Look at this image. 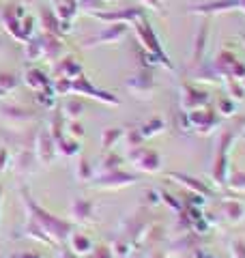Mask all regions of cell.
I'll return each instance as SVG.
<instances>
[{
	"label": "cell",
	"mask_w": 245,
	"mask_h": 258,
	"mask_svg": "<svg viewBox=\"0 0 245 258\" xmlns=\"http://www.w3.org/2000/svg\"><path fill=\"white\" fill-rule=\"evenodd\" d=\"M22 198H24V205L28 207V222L37 224L39 228L52 239V243H54V245H60L63 241H67V239L71 237V230H73L71 222L60 220V217L52 215L50 211L41 209V207L35 203V200L30 198L28 189H24V187H22Z\"/></svg>",
	"instance_id": "obj_1"
},
{
	"label": "cell",
	"mask_w": 245,
	"mask_h": 258,
	"mask_svg": "<svg viewBox=\"0 0 245 258\" xmlns=\"http://www.w3.org/2000/svg\"><path fill=\"white\" fill-rule=\"evenodd\" d=\"M132 28L136 32V39H138V43H140L142 50L149 56H153V60L157 64H163L168 71H174L172 60H170V56L166 54V50H163L157 32H155V28L151 26V22L146 20V15H144V18H140V20H136L132 24Z\"/></svg>",
	"instance_id": "obj_2"
},
{
	"label": "cell",
	"mask_w": 245,
	"mask_h": 258,
	"mask_svg": "<svg viewBox=\"0 0 245 258\" xmlns=\"http://www.w3.org/2000/svg\"><path fill=\"white\" fill-rule=\"evenodd\" d=\"M24 15H26V9H24V5H18V3H9L0 9V24H3V28L20 43L28 41V37L24 35V28H22Z\"/></svg>",
	"instance_id": "obj_3"
},
{
	"label": "cell",
	"mask_w": 245,
	"mask_h": 258,
	"mask_svg": "<svg viewBox=\"0 0 245 258\" xmlns=\"http://www.w3.org/2000/svg\"><path fill=\"white\" fill-rule=\"evenodd\" d=\"M230 11L245 13V0H207V3L187 5V13L202 15V18H213V15H222Z\"/></svg>",
	"instance_id": "obj_4"
},
{
	"label": "cell",
	"mask_w": 245,
	"mask_h": 258,
	"mask_svg": "<svg viewBox=\"0 0 245 258\" xmlns=\"http://www.w3.org/2000/svg\"><path fill=\"white\" fill-rule=\"evenodd\" d=\"M88 15L103 24H127V26H132L136 20L144 18L146 9L144 7H120V9H103V11H95Z\"/></svg>",
	"instance_id": "obj_5"
},
{
	"label": "cell",
	"mask_w": 245,
	"mask_h": 258,
	"mask_svg": "<svg viewBox=\"0 0 245 258\" xmlns=\"http://www.w3.org/2000/svg\"><path fill=\"white\" fill-rule=\"evenodd\" d=\"M125 86L138 99H151L155 88H157V82H155V78H153L151 67H140L134 76H129L125 80Z\"/></svg>",
	"instance_id": "obj_6"
},
{
	"label": "cell",
	"mask_w": 245,
	"mask_h": 258,
	"mask_svg": "<svg viewBox=\"0 0 245 258\" xmlns=\"http://www.w3.org/2000/svg\"><path fill=\"white\" fill-rule=\"evenodd\" d=\"M84 95V97H91V99H97L101 103H108V106H118L120 99L116 95H112L110 91H103V88H97L93 86V82L88 80L84 74L78 76L76 80H71V95Z\"/></svg>",
	"instance_id": "obj_7"
},
{
	"label": "cell",
	"mask_w": 245,
	"mask_h": 258,
	"mask_svg": "<svg viewBox=\"0 0 245 258\" xmlns=\"http://www.w3.org/2000/svg\"><path fill=\"white\" fill-rule=\"evenodd\" d=\"M93 187L97 189H118V187H127V185H134L138 181V174H129L120 168H114L108 172H99L93 174Z\"/></svg>",
	"instance_id": "obj_8"
},
{
	"label": "cell",
	"mask_w": 245,
	"mask_h": 258,
	"mask_svg": "<svg viewBox=\"0 0 245 258\" xmlns=\"http://www.w3.org/2000/svg\"><path fill=\"white\" fill-rule=\"evenodd\" d=\"M129 35L127 24H105V26L97 32V35L88 37L82 41V47H93V45H108V43H118Z\"/></svg>",
	"instance_id": "obj_9"
},
{
	"label": "cell",
	"mask_w": 245,
	"mask_h": 258,
	"mask_svg": "<svg viewBox=\"0 0 245 258\" xmlns=\"http://www.w3.org/2000/svg\"><path fill=\"white\" fill-rule=\"evenodd\" d=\"M232 140H234L232 129H226V132L219 136V149H217V155H215L213 172H211L219 185H226V181H228V147H230Z\"/></svg>",
	"instance_id": "obj_10"
},
{
	"label": "cell",
	"mask_w": 245,
	"mask_h": 258,
	"mask_svg": "<svg viewBox=\"0 0 245 258\" xmlns=\"http://www.w3.org/2000/svg\"><path fill=\"white\" fill-rule=\"evenodd\" d=\"M129 159H132V164L138 168V170L149 172V174L159 172V168H161V157H159V153L146 149V147H142V144H140V147L129 149Z\"/></svg>",
	"instance_id": "obj_11"
},
{
	"label": "cell",
	"mask_w": 245,
	"mask_h": 258,
	"mask_svg": "<svg viewBox=\"0 0 245 258\" xmlns=\"http://www.w3.org/2000/svg\"><path fill=\"white\" fill-rule=\"evenodd\" d=\"M211 101V97L207 91L194 86V84H183L181 86V108L185 112L196 110V108H207Z\"/></svg>",
	"instance_id": "obj_12"
},
{
	"label": "cell",
	"mask_w": 245,
	"mask_h": 258,
	"mask_svg": "<svg viewBox=\"0 0 245 258\" xmlns=\"http://www.w3.org/2000/svg\"><path fill=\"white\" fill-rule=\"evenodd\" d=\"M187 123H190V127H194L196 132H200L204 136L217 125V114L209 108H196V110L187 112Z\"/></svg>",
	"instance_id": "obj_13"
},
{
	"label": "cell",
	"mask_w": 245,
	"mask_h": 258,
	"mask_svg": "<svg viewBox=\"0 0 245 258\" xmlns=\"http://www.w3.org/2000/svg\"><path fill=\"white\" fill-rule=\"evenodd\" d=\"M209 24L211 18H204L202 24L196 30V37H194V47H192V58H190V67L192 69H198L200 64L204 62V50H207V39H209Z\"/></svg>",
	"instance_id": "obj_14"
},
{
	"label": "cell",
	"mask_w": 245,
	"mask_h": 258,
	"mask_svg": "<svg viewBox=\"0 0 245 258\" xmlns=\"http://www.w3.org/2000/svg\"><path fill=\"white\" fill-rule=\"evenodd\" d=\"M41 47H43V58L47 62H58L65 54V41L58 35H50V32H39Z\"/></svg>",
	"instance_id": "obj_15"
},
{
	"label": "cell",
	"mask_w": 245,
	"mask_h": 258,
	"mask_svg": "<svg viewBox=\"0 0 245 258\" xmlns=\"http://www.w3.org/2000/svg\"><path fill=\"white\" fill-rule=\"evenodd\" d=\"M37 157L43 161L45 166H50L56 157V140L52 138L50 132H41L37 138Z\"/></svg>",
	"instance_id": "obj_16"
},
{
	"label": "cell",
	"mask_w": 245,
	"mask_h": 258,
	"mask_svg": "<svg viewBox=\"0 0 245 258\" xmlns=\"http://www.w3.org/2000/svg\"><path fill=\"white\" fill-rule=\"evenodd\" d=\"M24 84H26L30 91H43V88L47 86H52V78L45 74L43 69H39V67H30L26 71V76H24Z\"/></svg>",
	"instance_id": "obj_17"
},
{
	"label": "cell",
	"mask_w": 245,
	"mask_h": 258,
	"mask_svg": "<svg viewBox=\"0 0 245 258\" xmlns=\"http://www.w3.org/2000/svg\"><path fill=\"white\" fill-rule=\"evenodd\" d=\"M82 74H84V71H82V64L73 58V56H63V58L56 62V78L76 80Z\"/></svg>",
	"instance_id": "obj_18"
},
{
	"label": "cell",
	"mask_w": 245,
	"mask_h": 258,
	"mask_svg": "<svg viewBox=\"0 0 245 258\" xmlns=\"http://www.w3.org/2000/svg\"><path fill=\"white\" fill-rule=\"evenodd\" d=\"M39 18H41V28H43V32H50V35L63 37L60 20H58V15L54 13V7H41Z\"/></svg>",
	"instance_id": "obj_19"
},
{
	"label": "cell",
	"mask_w": 245,
	"mask_h": 258,
	"mask_svg": "<svg viewBox=\"0 0 245 258\" xmlns=\"http://www.w3.org/2000/svg\"><path fill=\"white\" fill-rule=\"evenodd\" d=\"M168 179H174L178 185H183V187H187V189H192L194 194H200V196H209L211 194V189L204 185L202 181H198V179H194V176H190V174H181V172H168Z\"/></svg>",
	"instance_id": "obj_20"
},
{
	"label": "cell",
	"mask_w": 245,
	"mask_h": 258,
	"mask_svg": "<svg viewBox=\"0 0 245 258\" xmlns=\"http://www.w3.org/2000/svg\"><path fill=\"white\" fill-rule=\"evenodd\" d=\"M0 114H3L5 118L13 120V123H26V120H32L37 114L28 108L24 106H18V103H9V106H3L0 108Z\"/></svg>",
	"instance_id": "obj_21"
},
{
	"label": "cell",
	"mask_w": 245,
	"mask_h": 258,
	"mask_svg": "<svg viewBox=\"0 0 245 258\" xmlns=\"http://www.w3.org/2000/svg\"><path fill=\"white\" fill-rule=\"evenodd\" d=\"M69 215L76 222H91L93 217V203L86 198H76L69 207Z\"/></svg>",
	"instance_id": "obj_22"
},
{
	"label": "cell",
	"mask_w": 245,
	"mask_h": 258,
	"mask_svg": "<svg viewBox=\"0 0 245 258\" xmlns=\"http://www.w3.org/2000/svg\"><path fill=\"white\" fill-rule=\"evenodd\" d=\"M56 153H60L65 157H73L80 153V142L78 138H71V136H63V138L56 140Z\"/></svg>",
	"instance_id": "obj_23"
},
{
	"label": "cell",
	"mask_w": 245,
	"mask_h": 258,
	"mask_svg": "<svg viewBox=\"0 0 245 258\" xmlns=\"http://www.w3.org/2000/svg\"><path fill=\"white\" fill-rule=\"evenodd\" d=\"M24 45H26V47H24V54H26V60L28 62H37V60L43 58V47H41L39 35H32Z\"/></svg>",
	"instance_id": "obj_24"
},
{
	"label": "cell",
	"mask_w": 245,
	"mask_h": 258,
	"mask_svg": "<svg viewBox=\"0 0 245 258\" xmlns=\"http://www.w3.org/2000/svg\"><path fill=\"white\" fill-rule=\"evenodd\" d=\"M18 86H20V78L18 76L9 74V71H0V97L9 95Z\"/></svg>",
	"instance_id": "obj_25"
},
{
	"label": "cell",
	"mask_w": 245,
	"mask_h": 258,
	"mask_svg": "<svg viewBox=\"0 0 245 258\" xmlns=\"http://www.w3.org/2000/svg\"><path fill=\"white\" fill-rule=\"evenodd\" d=\"M69 239H71V245H73V252L76 254H91L93 252V241L88 237L76 232V235H71Z\"/></svg>",
	"instance_id": "obj_26"
},
{
	"label": "cell",
	"mask_w": 245,
	"mask_h": 258,
	"mask_svg": "<svg viewBox=\"0 0 245 258\" xmlns=\"http://www.w3.org/2000/svg\"><path fill=\"white\" fill-rule=\"evenodd\" d=\"M222 211H224V215L230 220L232 224H236V222H241L243 220V207L239 205V203H232V200H226L224 203V207H222Z\"/></svg>",
	"instance_id": "obj_27"
},
{
	"label": "cell",
	"mask_w": 245,
	"mask_h": 258,
	"mask_svg": "<svg viewBox=\"0 0 245 258\" xmlns=\"http://www.w3.org/2000/svg\"><path fill=\"white\" fill-rule=\"evenodd\" d=\"M35 99L41 103L43 108H47V110H54V106H56V93L52 91V86H47V88H43V91H37L35 93Z\"/></svg>",
	"instance_id": "obj_28"
},
{
	"label": "cell",
	"mask_w": 245,
	"mask_h": 258,
	"mask_svg": "<svg viewBox=\"0 0 245 258\" xmlns=\"http://www.w3.org/2000/svg\"><path fill=\"white\" fill-rule=\"evenodd\" d=\"M32 161H35V157H32V153L30 151H22L20 155H18V159H15V172H20V174H24V172H30L32 170Z\"/></svg>",
	"instance_id": "obj_29"
},
{
	"label": "cell",
	"mask_w": 245,
	"mask_h": 258,
	"mask_svg": "<svg viewBox=\"0 0 245 258\" xmlns=\"http://www.w3.org/2000/svg\"><path fill=\"white\" fill-rule=\"evenodd\" d=\"M122 136V129H116V127H110V129H103V134H101V147L108 151V149H112L114 144L118 142V138Z\"/></svg>",
	"instance_id": "obj_30"
},
{
	"label": "cell",
	"mask_w": 245,
	"mask_h": 258,
	"mask_svg": "<svg viewBox=\"0 0 245 258\" xmlns=\"http://www.w3.org/2000/svg\"><path fill=\"white\" fill-rule=\"evenodd\" d=\"M161 129H163V120H161V118H151L149 123H144L140 129H138V132H140V136L146 140V138H151V136L159 134Z\"/></svg>",
	"instance_id": "obj_31"
},
{
	"label": "cell",
	"mask_w": 245,
	"mask_h": 258,
	"mask_svg": "<svg viewBox=\"0 0 245 258\" xmlns=\"http://www.w3.org/2000/svg\"><path fill=\"white\" fill-rule=\"evenodd\" d=\"M63 114H60V110H54L52 112V120H50V134H52V138L54 140H58L65 136V129H63Z\"/></svg>",
	"instance_id": "obj_32"
},
{
	"label": "cell",
	"mask_w": 245,
	"mask_h": 258,
	"mask_svg": "<svg viewBox=\"0 0 245 258\" xmlns=\"http://www.w3.org/2000/svg\"><path fill=\"white\" fill-rule=\"evenodd\" d=\"M63 112H65V116H69L71 120H78V116L84 112V103H82L80 99H67Z\"/></svg>",
	"instance_id": "obj_33"
},
{
	"label": "cell",
	"mask_w": 245,
	"mask_h": 258,
	"mask_svg": "<svg viewBox=\"0 0 245 258\" xmlns=\"http://www.w3.org/2000/svg\"><path fill=\"white\" fill-rule=\"evenodd\" d=\"M95 174V168L93 164L88 161L86 157H80V164H78V179L80 181H91Z\"/></svg>",
	"instance_id": "obj_34"
},
{
	"label": "cell",
	"mask_w": 245,
	"mask_h": 258,
	"mask_svg": "<svg viewBox=\"0 0 245 258\" xmlns=\"http://www.w3.org/2000/svg\"><path fill=\"white\" fill-rule=\"evenodd\" d=\"M52 91L56 93V97H67V95H71V80H67V78H56V80H52Z\"/></svg>",
	"instance_id": "obj_35"
},
{
	"label": "cell",
	"mask_w": 245,
	"mask_h": 258,
	"mask_svg": "<svg viewBox=\"0 0 245 258\" xmlns=\"http://www.w3.org/2000/svg\"><path fill=\"white\" fill-rule=\"evenodd\" d=\"M226 183L230 185L232 189H236V191H245V172H241V170L230 172V174H228Z\"/></svg>",
	"instance_id": "obj_36"
},
{
	"label": "cell",
	"mask_w": 245,
	"mask_h": 258,
	"mask_svg": "<svg viewBox=\"0 0 245 258\" xmlns=\"http://www.w3.org/2000/svg\"><path fill=\"white\" fill-rule=\"evenodd\" d=\"M228 91H230V99L241 101L245 97V86L241 80H228Z\"/></svg>",
	"instance_id": "obj_37"
},
{
	"label": "cell",
	"mask_w": 245,
	"mask_h": 258,
	"mask_svg": "<svg viewBox=\"0 0 245 258\" xmlns=\"http://www.w3.org/2000/svg\"><path fill=\"white\" fill-rule=\"evenodd\" d=\"M120 161L122 157L112 153V155H105L103 161H101V172H108V170H114V168H120Z\"/></svg>",
	"instance_id": "obj_38"
},
{
	"label": "cell",
	"mask_w": 245,
	"mask_h": 258,
	"mask_svg": "<svg viewBox=\"0 0 245 258\" xmlns=\"http://www.w3.org/2000/svg\"><path fill=\"white\" fill-rule=\"evenodd\" d=\"M35 26H37V20H35V15H30V13H26L22 18V28H24V35H26L28 39L35 35Z\"/></svg>",
	"instance_id": "obj_39"
},
{
	"label": "cell",
	"mask_w": 245,
	"mask_h": 258,
	"mask_svg": "<svg viewBox=\"0 0 245 258\" xmlns=\"http://www.w3.org/2000/svg\"><path fill=\"white\" fill-rule=\"evenodd\" d=\"M142 142H144V138L140 136V132H138V129H129V134H127V144H129V149L140 147Z\"/></svg>",
	"instance_id": "obj_40"
},
{
	"label": "cell",
	"mask_w": 245,
	"mask_h": 258,
	"mask_svg": "<svg viewBox=\"0 0 245 258\" xmlns=\"http://www.w3.org/2000/svg\"><path fill=\"white\" fill-rule=\"evenodd\" d=\"M159 196H161V200H163V203H166L170 209H174V211H181V209H183V203H181V200H176L174 196H170V194L161 191Z\"/></svg>",
	"instance_id": "obj_41"
},
{
	"label": "cell",
	"mask_w": 245,
	"mask_h": 258,
	"mask_svg": "<svg viewBox=\"0 0 245 258\" xmlns=\"http://www.w3.org/2000/svg\"><path fill=\"white\" fill-rule=\"evenodd\" d=\"M67 132L71 138H82L84 136V127H82L78 120H69V125H67Z\"/></svg>",
	"instance_id": "obj_42"
},
{
	"label": "cell",
	"mask_w": 245,
	"mask_h": 258,
	"mask_svg": "<svg viewBox=\"0 0 245 258\" xmlns=\"http://www.w3.org/2000/svg\"><path fill=\"white\" fill-rule=\"evenodd\" d=\"M217 108H219V112H222V114L230 116L232 112H234V103H232V99H230V97H228V99H222V101L217 103Z\"/></svg>",
	"instance_id": "obj_43"
},
{
	"label": "cell",
	"mask_w": 245,
	"mask_h": 258,
	"mask_svg": "<svg viewBox=\"0 0 245 258\" xmlns=\"http://www.w3.org/2000/svg\"><path fill=\"white\" fill-rule=\"evenodd\" d=\"M88 258H112V249L105 245H99L93 254H88Z\"/></svg>",
	"instance_id": "obj_44"
},
{
	"label": "cell",
	"mask_w": 245,
	"mask_h": 258,
	"mask_svg": "<svg viewBox=\"0 0 245 258\" xmlns=\"http://www.w3.org/2000/svg\"><path fill=\"white\" fill-rule=\"evenodd\" d=\"M140 3H142V7H146V9L161 13V0H140Z\"/></svg>",
	"instance_id": "obj_45"
},
{
	"label": "cell",
	"mask_w": 245,
	"mask_h": 258,
	"mask_svg": "<svg viewBox=\"0 0 245 258\" xmlns=\"http://www.w3.org/2000/svg\"><path fill=\"white\" fill-rule=\"evenodd\" d=\"M232 254H234V258H245V243L243 241H232Z\"/></svg>",
	"instance_id": "obj_46"
},
{
	"label": "cell",
	"mask_w": 245,
	"mask_h": 258,
	"mask_svg": "<svg viewBox=\"0 0 245 258\" xmlns=\"http://www.w3.org/2000/svg\"><path fill=\"white\" fill-rule=\"evenodd\" d=\"M58 258H78V254L73 252V249H67V247H63L60 252H58Z\"/></svg>",
	"instance_id": "obj_47"
},
{
	"label": "cell",
	"mask_w": 245,
	"mask_h": 258,
	"mask_svg": "<svg viewBox=\"0 0 245 258\" xmlns=\"http://www.w3.org/2000/svg\"><path fill=\"white\" fill-rule=\"evenodd\" d=\"M20 258H41L39 254H24V256H20Z\"/></svg>",
	"instance_id": "obj_48"
},
{
	"label": "cell",
	"mask_w": 245,
	"mask_h": 258,
	"mask_svg": "<svg viewBox=\"0 0 245 258\" xmlns=\"http://www.w3.org/2000/svg\"><path fill=\"white\" fill-rule=\"evenodd\" d=\"M149 258H163L159 252H153V254H149Z\"/></svg>",
	"instance_id": "obj_49"
},
{
	"label": "cell",
	"mask_w": 245,
	"mask_h": 258,
	"mask_svg": "<svg viewBox=\"0 0 245 258\" xmlns=\"http://www.w3.org/2000/svg\"><path fill=\"white\" fill-rule=\"evenodd\" d=\"M50 3H52V7H54V5H56V3H58V0H50Z\"/></svg>",
	"instance_id": "obj_50"
},
{
	"label": "cell",
	"mask_w": 245,
	"mask_h": 258,
	"mask_svg": "<svg viewBox=\"0 0 245 258\" xmlns=\"http://www.w3.org/2000/svg\"><path fill=\"white\" fill-rule=\"evenodd\" d=\"M11 258H20V256H18V254H13V256H11Z\"/></svg>",
	"instance_id": "obj_51"
},
{
	"label": "cell",
	"mask_w": 245,
	"mask_h": 258,
	"mask_svg": "<svg viewBox=\"0 0 245 258\" xmlns=\"http://www.w3.org/2000/svg\"><path fill=\"white\" fill-rule=\"evenodd\" d=\"M0 50H3V41H0Z\"/></svg>",
	"instance_id": "obj_52"
},
{
	"label": "cell",
	"mask_w": 245,
	"mask_h": 258,
	"mask_svg": "<svg viewBox=\"0 0 245 258\" xmlns=\"http://www.w3.org/2000/svg\"><path fill=\"white\" fill-rule=\"evenodd\" d=\"M243 140H245V134H243Z\"/></svg>",
	"instance_id": "obj_53"
},
{
	"label": "cell",
	"mask_w": 245,
	"mask_h": 258,
	"mask_svg": "<svg viewBox=\"0 0 245 258\" xmlns=\"http://www.w3.org/2000/svg\"><path fill=\"white\" fill-rule=\"evenodd\" d=\"M105 3H110V0H105Z\"/></svg>",
	"instance_id": "obj_54"
},
{
	"label": "cell",
	"mask_w": 245,
	"mask_h": 258,
	"mask_svg": "<svg viewBox=\"0 0 245 258\" xmlns=\"http://www.w3.org/2000/svg\"><path fill=\"white\" fill-rule=\"evenodd\" d=\"M0 194H3V189H0Z\"/></svg>",
	"instance_id": "obj_55"
},
{
	"label": "cell",
	"mask_w": 245,
	"mask_h": 258,
	"mask_svg": "<svg viewBox=\"0 0 245 258\" xmlns=\"http://www.w3.org/2000/svg\"><path fill=\"white\" fill-rule=\"evenodd\" d=\"M243 39H245V35H243Z\"/></svg>",
	"instance_id": "obj_56"
},
{
	"label": "cell",
	"mask_w": 245,
	"mask_h": 258,
	"mask_svg": "<svg viewBox=\"0 0 245 258\" xmlns=\"http://www.w3.org/2000/svg\"><path fill=\"white\" fill-rule=\"evenodd\" d=\"M0 9H3V7H0Z\"/></svg>",
	"instance_id": "obj_57"
}]
</instances>
